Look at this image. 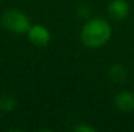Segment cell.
I'll list each match as a JSON object with an SVG mask.
<instances>
[{"instance_id":"6da1fadb","label":"cell","mask_w":134,"mask_h":132,"mask_svg":"<svg viewBox=\"0 0 134 132\" xmlns=\"http://www.w3.org/2000/svg\"><path fill=\"white\" fill-rule=\"evenodd\" d=\"M112 36V27L109 22L102 17L89 20L81 29L80 39L87 48H100L109 42Z\"/></svg>"},{"instance_id":"5b68a950","label":"cell","mask_w":134,"mask_h":132,"mask_svg":"<svg viewBox=\"0 0 134 132\" xmlns=\"http://www.w3.org/2000/svg\"><path fill=\"white\" fill-rule=\"evenodd\" d=\"M115 106L124 113L134 111V92L121 91L115 96Z\"/></svg>"},{"instance_id":"52a82bcc","label":"cell","mask_w":134,"mask_h":132,"mask_svg":"<svg viewBox=\"0 0 134 132\" xmlns=\"http://www.w3.org/2000/svg\"><path fill=\"white\" fill-rule=\"evenodd\" d=\"M17 105V101L14 97L9 96V95H4L0 97V110L3 113H9L12 110H14Z\"/></svg>"},{"instance_id":"8992f818","label":"cell","mask_w":134,"mask_h":132,"mask_svg":"<svg viewBox=\"0 0 134 132\" xmlns=\"http://www.w3.org/2000/svg\"><path fill=\"white\" fill-rule=\"evenodd\" d=\"M108 75H109V79L113 82V83H122L126 77H128V73H126V69L122 66V65H113L109 67V71H108Z\"/></svg>"},{"instance_id":"277c9868","label":"cell","mask_w":134,"mask_h":132,"mask_svg":"<svg viewBox=\"0 0 134 132\" xmlns=\"http://www.w3.org/2000/svg\"><path fill=\"white\" fill-rule=\"evenodd\" d=\"M108 14L115 21H124L129 14V4L126 0H112L108 4Z\"/></svg>"},{"instance_id":"3957f363","label":"cell","mask_w":134,"mask_h":132,"mask_svg":"<svg viewBox=\"0 0 134 132\" xmlns=\"http://www.w3.org/2000/svg\"><path fill=\"white\" fill-rule=\"evenodd\" d=\"M26 35H27V39H29L30 43L34 44V45H38V47H44L51 40L49 30L44 25H42V23L31 25L29 27Z\"/></svg>"},{"instance_id":"ba28073f","label":"cell","mask_w":134,"mask_h":132,"mask_svg":"<svg viewBox=\"0 0 134 132\" xmlns=\"http://www.w3.org/2000/svg\"><path fill=\"white\" fill-rule=\"evenodd\" d=\"M74 131L77 132H95V128L91 127V126H87V124H78L74 127Z\"/></svg>"},{"instance_id":"7a4b0ae2","label":"cell","mask_w":134,"mask_h":132,"mask_svg":"<svg viewBox=\"0 0 134 132\" xmlns=\"http://www.w3.org/2000/svg\"><path fill=\"white\" fill-rule=\"evenodd\" d=\"M0 23L1 26L16 35H22L26 34L29 27L31 26L30 18L27 17V14H25L24 12L18 10V9H7L1 17H0Z\"/></svg>"}]
</instances>
